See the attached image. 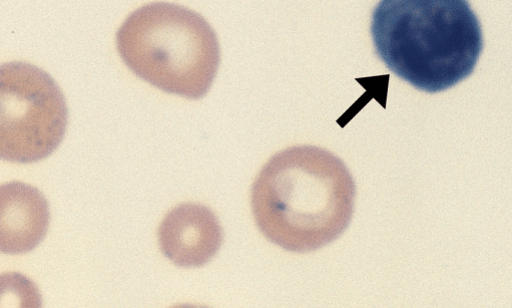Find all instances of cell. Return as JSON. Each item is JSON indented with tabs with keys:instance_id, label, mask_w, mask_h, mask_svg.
<instances>
[{
	"instance_id": "1",
	"label": "cell",
	"mask_w": 512,
	"mask_h": 308,
	"mask_svg": "<svg viewBox=\"0 0 512 308\" xmlns=\"http://www.w3.org/2000/svg\"><path fill=\"white\" fill-rule=\"evenodd\" d=\"M355 183L345 164L315 146H295L263 167L252 187V210L267 239L292 252H311L349 226Z\"/></svg>"
},
{
	"instance_id": "2",
	"label": "cell",
	"mask_w": 512,
	"mask_h": 308,
	"mask_svg": "<svg viewBox=\"0 0 512 308\" xmlns=\"http://www.w3.org/2000/svg\"><path fill=\"white\" fill-rule=\"evenodd\" d=\"M371 36L390 72L430 94L467 79L483 49L468 0H380Z\"/></svg>"
},
{
	"instance_id": "3",
	"label": "cell",
	"mask_w": 512,
	"mask_h": 308,
	"mask_svg": "<svg viewBox=\"0 0 512 308\" xmlns=\"http://www.w3.org/2000/svg\"><path fill=\"white\" fill-rule=\"evenodd\" d=\"M118 52L140 79L191 100L207 95L219 70L218 38L199 14L168 3L138 9L117 33Z\"/></svg>"
},
{
	"instance_id": "4",
	"label": "cell",
	"mask_w": 512,
	"mask_h": 308,
	"mask_svg": "<svg viewBox=\"0 0 512 308\" xmlns=\"http://www.w3.org/2000/svg\"><path fill=\"white\" fill-rule=\"evenodd\" d=\"M68 118L65 96L48 73L25 62L0 65V159H46L62 143Z\"/></svg>"
},
{
	"instance_id": "5",
	"label": "cell",
	"mask_w": 512,
	"mask_h": 308,
	"mask_svg": "<svg viewBox=\"0 0 512 308\" xmlns=\"http://www.w3.org/2000/svg\"><path fill=\"white\" fill-rule=\"evenodd\" d=\"M223 231L216 215L206 206L186 203L171 210L159 229L163 254L181 267H200L218 252Z\"/></svg>"
},
{
	"instance_id": "6",
	"label": "cell",
	"mask_w": 512,
	"mask_h": 308,
	"mask_svg": "<svg viewBox=\"0 0 512 308\" xmlns=\"http://www.w3.org/2000/svg\"><path fill=\"white\" fill-rule=\"evenodd\" d=\"M49 224V204L37 188L21 182L0 185V252L32 251L45 238Z\"/></svg>"
}]
</instances>
